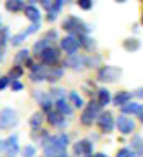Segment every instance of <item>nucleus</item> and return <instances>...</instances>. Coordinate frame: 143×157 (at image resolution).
Wrapping results in <instances>:
<instances>
[{
	"label": "nucleus",
	"mask_w": 143,
	"mask_h": 157,
	"mask_svg": "<svg viewBox=\"0 0 143 157\" xmlns=\"http://www.w3.org/2000/svg\"><path fill=\"white\" fill-rule=\"evenodd\" d=\"M51 46H53V43H51V41H48L46 38H41V39H38V41L33 44V54L39 57L43 51H46V49H48V48H51Z\"/></svg>",
	"instance_id": "nucleus-17"
},
{
	"label": "nucleus",
	"mask_w": 143,
	"mask_h": 157,
	"mask_svg": "<svg viewBox=\"0 0 143 157\" xmlns=\"http://www.w3.org/2000/svg\"><path fill=\"white\" fill-rule=\"evenodd\" d=\"M123 48H125L128 52H135L140 49V41H138L137 38H128L123 41Z\"/></svg>",
	"instance_id": "nucleus-23"
},
{
	"label": "nucleus",
	"mask_w": 143,
	"mask_h": 157,
	"mask_svg": "<svg viewBox=\"0 0 143 157\" xmlns=\"http://www.w3.org/2000/svg\"><path fill=\"white\" fill-rule=\"evenodd\" d=\"M138 116H140V121L143 123V106H141V110L138 111Z\"/></svg>",
	"instance_id": "nucleus-41"
},
{
	"label": "nucleus",
	"mask_w": 143,
	"mask_h": 157,
	"mask_svg": "<svg viewBox=\"0 0 143 157\" xmlns=\"http://www.w3.org/2000/svg\"><path fill=\"white\" fill-rule=\"evenodd\" d=\"M59 48H61L64 52H67L69 56L76 54V51H77L79 48H81V41H79V36H74V34L64 36L61 41H59Z\"/></svg>",
	"instance_id": "nucleus-5"
},
{
	"label": "nucleus",
	"mask_w": 143,
	"mask_h": 157,
	"mask_svg": "<svg viewBox=\"0 0 143 157\" xmlns=\"http://www.w3.org/2000/svg\"><path fill=\"white\" fill-rule=\"evenodd\" d=\"M28 59H30V51L28 49H22V51L17 52V56H15V64H17V66H23Z\"/></svg>",
	"instance_id": "nucleus-25"
},
{
	"label": "nucleus",
	"mask_w": 143,
	"mask_h": 157,
	"mask_svg": "<svg viewBox=\"0 0 143 157\" xmlns=\"http://www.w3.org/2000/svg\"><path fill=\"white\" fill-rule=\"evenodd\" d=\"M133 95H135L137 98H143V87L141 88H137V90L133 92Z\"/></svg>",
	"instance_id": "nucleus-38"
},
{
	"label": "nucleus",
	"mask_w": 143,
	"mask_h": 157,
	"mask_svg": "<svg viewBox=\"0 0 143 157\" xmlns=\"http://www.w3.org/2000/svg\"><path fill=\"white\" fill-rule=\"evenodd\" d=\"M41 123H43V113H33V116L30 118V126L33 128V129H39V126H41Z\"/></svg>",
	"instance_id": "nucleus-26"
},
{
	"label": "nucleus",
	"mask_w": 143,
	"mask_h": 157,
	"mask_svg": "<svg viewBox=\"0 0 143 157\" xmlns=\"http://www.w3.org/2000/svg\"><path fill=\"white\" fill-rule=\"evenodd\" d=\"M22 155L23 157H35L36 155V147L33 146H25L22 149Z\"/></svg>",
	"instance_id": "nucleus-31"
},
{
	"label": "nucleus",
	"mask_w": 143,
	"mask_h": 157,
	"mask_svg": "<svg viewBox=\"0 0 143 157\" xmlns=\"http://www.w3.org/2000/svg\"><path fill=\"white\" fill-rule=\"evenodd\" d=\"M61 8H63V2L61 0H54L53 5H51V8L48 10V21H53V20H56L58 17V13L61 12Z\"/></svg>",
	"instance_id": "nucleus-21"
},
{
	"label": "nucleus",
	"mask_w": 143,
	"mask_h": 157,
	"mask_svg": "<svg viewBox=\"0 0 143 157\" xmlns=\"http://www.w3.org/2000/svg\"><path fill=\"white\" fill-rule=\"evenodd\" d=\"M112 100V97H110V92L107 90V88H99L97 90V103H99V106H105L108 105Z\"/></svg>",
	"instance_id": "nucleus-19"
},
{
	"label": "nucleus",
	"mask_w": 143,
	"mask_h": 157,
	"mask_svg": "<svg viewBox=\"0 0 143 157\" xmlns=\"http://www.w3.org/2000/svg\"><path fill=\"white\" fill-rule=\"evenodd\" d=\"M5 8L10 13H17V12L25 10V3H23V0H5Z\"/></svg>",
	"instance_id": "nucleus-18"
},
{
	"label": "nucleus",
	"mask_w": 143,
	"mask_h": 157,
	"mask_svg": "<svg viewBox=\"0 0 143 157\" xmlns=\"http://www.w3.org/2000/svg\"><path fill=\"white\" fill-rule=\"evenodd\" d=\"M77 5H79V8H82V10H91L92 8V0H77Z\"/></svg>",
	"instance_id": "nucleus-33"
},
{
	"label": "nucleus",
	"mask_w": 143,
	"mask_h": 157,
	"mask_svg": "<svg viewBox=\"0 0 143 157\" xmlns=\"http://www.w3.org/2000/svg\"><path fill=\"white\" fill-rule=\"evenodd\" d=\"M63 29H64V31H69L71 34H74V36H82V34H86L91 28H89L81 18H77V17H67L63 21Z\"/></svg>",
	"instance_id": "nucleus-1"
},
{
	"label": "nucleus",
	"mask_w": 143,
	"mask_h": 157,
	"mask_svg": "<svg viewBox=\"0 0 143 157\" xmlns=\"http://www.w3.org/2000/svg\"><path fill=\"white\" fill-rule=\"evenodd\" d=\"M61 2H63V3H69L71 0H61Z\"/></svg>",
	"instance_id": "nucleus-45"
},
{
	"label": "nucleus",
	"mask_w": 143,
	"mask_h": 157,
	"mask_svg": "<svg viewBox=\"0 0 143 157\" xmlns=\"http://www.w3.org/2000/svg\"><path fill=\"white\" fill-rule=\"evenodd\" d=\"M48 123L53 126H58V128H64V124H66V118H64L63 115H59V113L56 110H51L48 113Z\"/></svg>",
	"instance_id": "nucleus-15"
},
{
	"label": "nucleus",
	"mask_w": 143,
	"mask_h": 157,
	"mask_svg": "<svg viewBox=\"0 0 143 157\" xmlns=\"http://www.w3.org/2000/svg\"><path fill=\"white\" fill-rule=\"evenodd\" d=\"M59 157H67V154H63V155H59Z\"/></svg>",
	"instance_id": "nucleus-46"
},
{
	"label": "nucleus",
	"mask_w": 143,
	"mask_h": 157,
	"mask_svg": "<svg viewBox=\"0 0 143 157\" xmlns=\"http://www.w3.org/2000/svg\"><path fill=\"white\" fill-rule=\"evenodd\" d=\"M100 115V106L96 101H89L87 106L84 108L82 115H81V123L84 126H92V123L96 121V118Z\"/></svg>",
	"instance_id": "nucleus-4"
},
{
	"label": "nucleus",
	"mask_w": 143,
	"mask_h": 157,
	"mask_svg": "<svg viewBox=\"0 0 143 157\" xmlns=\"http://www.w3.org/2000/svg\"><path fill=\"white\" fill-rule=\"evenodd\" d=\"M44 38H46V39H48V41H51V43H53V41H54V39H56V38H58V33H56V31H54V29H49V31L46 33V36H44Z\"/></svg>",
	"instance_id": "nucleus-35"
},
{
	"label": "nucleus",
	"mask_w": 143,
	"mask_h": 157,
	"mask_svg": "<svg viewBox=\"0 0 143 157\" xmlns=\"http://www.w3.org/2000/svg\"><path fill=\"white\" fill-rule=\"evenodd\" d=\"M0 152H3V141H0Z\"/></svg>",
	"instance_id": "nucleus-42"
},
{
	"label": "nucleus",
	"mask_w": 143,
	"mask_h": 157,
	"mask_svg": "<svg viewBox=\"0 0 143 157\" xmlns=\"http://www.w3.org/2000/svg\"><path fill=\"white\" fill-rule=\"evenodd\" d=\"M23 12H25L27 18L31 23H41V13H39V10L36 7H33V5H27Z\"/></svg>",
	"instance_id": "nucleus-13"
},
{
	"label": "nucleus",
	"mask_w": 143,
	"mask_h": 157,
	"mask_svg": "<svg viewBox=\"0 0 143 157\" xmlns=\"http://www.w3.org/2000/svg\"><path fill=\"white\" fill-rule=\"evenodd\" d=\"M115 157H137V154H135L132 149H127V147H125V149H120V151H118Z\"/></svg>",
	"instance_id": "nucleus-32"
},
{
	"label": "nucleus",
	"mask_w": 143,
	"mask_h": 157,
	"mask_svg": "<svg viewBox=\"0 0 143 157\" xmlns=\"http://www.w3.org/2000/svg\"><path fill=\"white\" fill-rule=\"evenodd\" d=\"M3 31V26H2V18H0V33Z\"/></svg>",
	"instance_id": "nucleus-43"
},
{
	"label": "nucleus",
	"mask_w": 143,
	"mask_h": 157,
	"mask_svg": "<svg viewBox=\"0 0 143 157\" xmlns=\"http://www.w3.org/2000/svg\"><path fill=\"white\" fill-rule=\"evenodd\" d=\"M97 123H99V128H100V131L104 132H112L113 131V116L110 111H102L100 115L97 118Z\"/></svg>",
	"instance_id": "nucleus-8"
},
{
	"label": "nucleus",
	"mask_w": 143,
	"mask_h": 157,
	"mask_svg": "<svg viewBox=\"0 0 143 157\" xmlns=\"http://www.w3.org/2000/svg\"><path fill=\"white\" fill-rule=\"evenodd\" d=\"M141 110V105L137 101H130L127 103L125 106H122V115H135V113H138Z\"/></svg>",
	"instance_id": "nucleus-22"
},
{
	"label": "nucleus",
	"mask_w": 143,
	"mask_h": 157,
	"mask_svg": "<svg viewBox=\"0 0 143 157\" xmlns=\"http://www.w3.org/2000/svg\"><path fill=\"white\" fill-rule=\"evenodd\" d=\"M39 26H41L39 23H33L31 26H28L27 29H23L22 33H18V34H13V36L10 38V39H12V44H13V46H20V44H22V43L25 41V39H27V36H28V34H31V33H35V31H38V29H39Z\"/></svg>",
	"instance_id": "nucleus-11"
},
{
	"label": "nucleus",
	"mask_w": 143,
	"mask_h": 157,
	"mask_svg": "<svg viewBox=\"0 0 143 157\" xmlns=\"http://www.w3.org/2000/svg\"><path fill=\"white\" fill-rule=\"evenodd\" d=\"M39 59H41V62H43V64L54 67V66L58 64V61H59V49H56L54 46L48 48L46 51H43V52H41Z\"/></svg>",
	"instance_id": "nucleus-7"
},
{
	"label": "nucleus",
	"mask_w": 143,
	"mask_h": 157,
	"mask_svg": "<svg viewBox=\"0 0 143 157\" xmlns=\"http://www.w3.org/2000/svg\"><path fill=\"white\" fill-rule=\"evenodd\" d=\"M64 66H66V67H71L72 71H82V69L86 67L87 64H86V57H84V56L72 54V56H69L66 61H64Z\"/></svg>",
	"instance_id": "nucleus-12"
},
{
	"label": "nucleus",
	"mask_w": 143,
	"mask_h": 157,
	"mask_svg": "<svg viewBox=\"0 0 143 157\" xmlns=\"http://www.w3.org/2000/svg\"><path fill=\"white\" fill-rule=\"evenodd\" d=\"M87 157H108L107 154H102V152H99V154H91V155H87Z\"/></svg>",
	"instance_id": "nucleus-39"
},
{
	"label": "nucleus",
	"mask_w": 143,
	"mask_h": 157,
	"mask_svg": "<svg viewBox=\"0 0 143 157\" xmlns=\"http://www.w3.org/2000/svg\"><path fill=\"white\" fill-rule=\"evenodd\" d=\"M39 2H41V5H43V7L46 8V10H49V8H51V5H53L54 0H39Z\"/></svg>",
	"instance_id": "nucleus-37"
},
{
	"label": "nucleus",
	"mask_w": 143,
	"mask_h": 157,
	"mask_svg": "<svg viewBox=\"0 0 143 157\" xmlns=\"http://www.w3.org/2000/svg\"><path fill=\"white\" fill-rule=\"evenodd\" d=\"M92 149H94V144L91 141H87V139H84V141H79L74 144L72 147V152H74V155H84V157H87V155H91L92 154Z\"/></svg>",
	"instance_id": "nucleus-10"
},
{
	"label": "nucleus",
	"mask_w": 143,
	"mask_h": 157,
	"mask_svg": "<svg viewBox=\"0 0 143 157\" xmlns=\"http://www.w3.org/2000/svg\"><path fill=\"white\" fill-rule=\"evenodd\" d=\"M140 2H141V3H143V0H140Z\"/></svg>",
	"instance_id": "nucleus-49"
},
{
	"label": "nucleus",
	"mask_w": 143,
	"mask_h": 157,
	"mask_svg": "<svg viewBox=\"0 0 143 157\" xmlns=\"http://www.w3.org/2000/svg\"><path fill=\"white\" fill-rule=\"evenodd\" d=\"M132 151L137 154V157H143V137L135 134L132 139Z\"/></svg>",
	"instance_id": "nucleus-20"
},
{
	"label": "nucleus",
	"mask_w": 143,
	"mask_h": 157,
	"mask_svg": "<svg viewBox=\"0 0 143 157\" xmlns=\"http://www.w3.org/2000/svg\"><path fill=\"white\" fill-rule=\"evenodd\" d=\"M54 103H56V111L59 113V115H63V116H71L72 115V106H71L69 101H66V98L58 100Z\"/></svg>",
	"instance_id": "nucleus-16"
},
{
	"label": "nucleus",
	"mask_w": 143,
	"mask_h": 157,
	"mask_svg": "<svg viewBox=\"0 0 143 157\" xmlns=\"http://www.w3.org/2000/svg\"><path fill=\"white\" fill-rule=\"evenodd\" d=\"M141 25H143V15H141Z\"/></svg>",
	"instance_id": "nucleus-48"
},
{
	"label": "nucleus",
	"mask_w": 143,
	"mask_h": 157,
	"mask_svg": "<svg viewBox=\"0 0 143 157\" xmlns=\"http://www.w3.org/2000/svg\"><path fill=\"white\" fill-rule=\"evenodd\" d=\"M3 152H5V157H17V152H18V136L17 134H12L8 139L3 141Z\"/></svg>",
	"instance_id": "nucleus-9"
},
{
	"label": "nucleus",
	"mask_w": 143,
	"mask_h": 157,
	"mask_svg": "<svg viewBox=\"0 0 143 157\" xmlns=\"http://www.w3.org/2000/svg\"><path fill=\"white\" fill-rule=\"evenodd\" d=\"M132 101V93L130 92H127V90H122V92H118L115 97H113V105L115 106H125L127 103H130Z\"/></svg>",
	"instance_id": "nucleus-14"
},
{
	"label": "nucleus",
	"mask_w": 143,
	"mask_h": 157,
	"mask_svg": "<svg viewBox=\"0 0 143 157\" xmlns=\"http://www.w3.org/2000/svg\"><path fill=\"white\" fill-rule=\"evenodd\" d=\"M61 77H63V69L61 67H53L51 71H48V74H46V80H49V82H56Z\"/></svg>",
	"instance_id": "nucleus-24"
},
{
	"label": "nucleus",
	"mask_w": 143,
	"mask_h": 157,
	"mask_svg": "<svg viewBox=\"0 0 143 157\" xmlns=\"http://www.w3.org/2000/svg\"><path fill=\"white\" fill-rule=\"evenodd\" d=\"M12 90H13V92L23 90V83L20 82V80H13V82H12Z\"/></svg>",
	"instance_id": "nucleus-34"
},
{
	"label": "nucleus",
	"mask_w": 143,
	"mask_h": 157,
	"mask_svg": "<svg viewBox=\"0 0 143 157\" xmlns=\"http://www.w3.org/2000/svg\"><path fill=\"white\" fill-rule=\"evenodd\" d=\"M120 77H122V69L115 67V66H102L97 72V78L100 82H105V83L117 82Z\"/></svg>",
	"instance_id": "nucleus-2"
},
{
	"label": "nucleus",
	"mask_w": 143,
	"mask_h": 157,
	"mask_svg": "<svg viewBox=\"0 0 143 157\" xmlns=\"http://www.w3.org/2000/svg\"><path fill=\"white\" fill-rule=\"evenodd\" d=\"M69 101H71L76 108H82V106H84V101H82L81 95H77L76 92H71V93H69Z\"/></svg>",
	"instance_id": "nucleus-28"
},
{
	"label": "nucleus",
	"mask_w": 143,
	"mask_h": 157,
	"mask_svg": "<svg viewBox=\"0 0 143 157\" xmlns=\"http://www.w3.org/2000/svg\"><path fill=\"white\" fill-rule=\"evenodd\" d=\"M49 98H51L53 101H58V100H63V98H66V92L63 90V88H53L51 92L48 93Z\"/></svg>",
	"instance_id": "nucleus-27"
},
{
	"label": "nucleus",
	"mask_w": 143,
	"mask_h": 157,
	"mask_svg": "<svg viewBox=\"0 0 143 157\" xmlns=\"http://www.w3.org/2000/svg\"><path fill=\"white\" fill-rule=\"evenodd\" d=\"M22 75H23V67H22V66H13L12 69H10V78L18 80Z\"/></svg>",
	"instance_id": "nucleus-30"
},
{
	"label": "nucleus",
	"mask_w": 143,
	"mask_h": 157,
	"mask_svg": "<svg viewBox=\"0 0 143 157\" xmlns=\"http://www.w3.org/2000/svg\"><path fill=\"white\" fill-rule=\"evenodd\" d=\"M30 2H39V0H30Z\"/></svg>",
	"instance_id": "nucleus-47"
},
{
	"label": "nucleus",
	"mask_w": 143,
	"mask_h": 157,
	"mask_svg": "<svg viewBox=\"0 0 143 157\" xmlns=\"http://www.w3.org/2000/svg\"><path fill=\"white\" fill-rule=\"evenodd\" d=\"M39 105H41V110L46 111V113H49V111L53 110V100L49 98V95H46L44 98H41V100H39Z\"/></svg>",
	"instance_id": "nucleus-29"
},
{
	"label": "nucleus",
	"mask_w": 143,
	"mask_h": 157,
	"mask_svg": "<svg viewBox=\"0 0 143 157\" xmlns=\"http://www.w3.org/2000/svg\"><path fill=\"white\" fill-rule=\"evenodd\" d=\"M18 124V115L13 108L0 110V129H12Z\"/></svg>",
	"instance_id": "nucleus-3"
},
{
	"label": "nucleus",
	"mask_w": 143,
	"mask_h": 157,
	"mask_svg": "<svg viewBox=\"0 0 143 157\" xmlns=\"http://www.w3.org/2000/svg\"><path fill=\"white\" fill-rule=\"evenodd\" d=\"M8 82H10V77H0V90H3L8 85Z\"/></svg>",
	"instance_id": "nucleus-36"
},
{
	"label": "nucleus",
	"mask_w": 143,
	"mask_h": 157,
	"mask_svg": "<svg viewBox=\"0 0 143 157\" xmlns=\"http://www.w3.org/2000/svg\"><path fill=\"white\" fill-rule=\"evenodd\" d=\"M3 57H5V51L3 48H0V61H3Z\"/></svg>",
	"instance_id": "nucleus-40"
},
{
	"label": "nucleus",
	"mask_w": 143,
	"mask_h": 157,
	"mask_svg": "<svg viewBox=\"0 0 143 157\" xmlns=\"http://www.w3.org/2000/svg\"><path fill=\"white\" fill-rule=\"evenodd\" d=\"M115 126H117L118 132H122V134H132V131H135V121L132 118H128L127 115L117 116Z\"/></svg>",
	"instance_id": "nucleus-6"
},
{
	"label": "nucleus",
	"mask_w": 143,
	"mask_h": 157,
	"mask_svg": "<svg viewBox=\"0 0 143 157\" xmlns=\"http://www.w3.org/2000/svg\"><path fill=\"white\" fill-rule=\"evenodd\" d=\"M115 2H118V3H125L127 0H115Z\"/></svg>",
	"instance_id": "nucleus-44"
}]
</instances>
